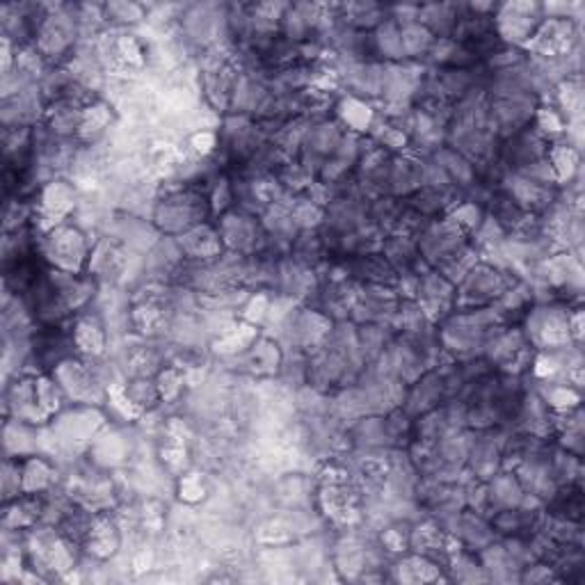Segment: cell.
Wrapping results in <instances>:
<instances>
[{
  "mask_svg": "<svg viewBox=\"0 0 585 585\" xmlns=\"http://www.w3.org/2000/svg\"><path fill=\"white\" fill-rule=\"evenodd\" d=\"M197 204H204V197L199 195H174L165 199L155 210V219L163 229H187L190 224L197 222L199 213H197Z\"/></svg>",
  "mask_w": 585,
  "mask_h": 585,
  "instance_id": "1",
  "label": "cell"
},
{
  "mask_svg": "<svg viewBox=\"0 0 585 585\" xmlns=\"http://www.w3.org/2000/svg\"><path fill=\"white\" fill-rule=\"evenodd\" d=\"M375 44H378V48L382 50L384 55H388V58H405V53H402L400 30H398V26L393 21L382 23V26L378 27Z\"/></svg>",
  "mask_w": 585,
  "mask_h": 585,
  "instance_id": "3",
  "label": "cell"
},
{
  "mask_svg": "<svg viewBox=\"0 0 585 585\" xmlns=\"http://www.w3.org/2000/svg\"><path fill=\"white\" fill-rule=\"evenodd\" d=\"M48 250L53 259H58V263L62 268L71 270L76 265V259H82V236L73 229H58V231L50 236Z\"/></svg>",
  "mask_w": 585,
  "mask_h": 585,
  "instance_id": "2",
  "label": "cell"
}]
</instances>
